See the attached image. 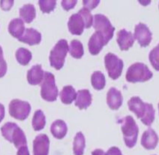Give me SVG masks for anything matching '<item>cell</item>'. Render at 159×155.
I'll use <instances>...</instances> for the list:
<instances>
[{
    "label": "cell",
    "mask_w": 159,
    "mask_h": 155,
    "mask_svg": "<svg viewBox=\"0 0 159 155\" xmlns=\"http://www.w3.org/2000/svg\"><path fill=\"white\" fill-rule=\"evenodd\" d=\"M39 4L43 13L49 14L55 9L57 2L55 0H40Z\"/></svg>",
    "instance_id": "obj_29"
},
{
    "label": "cell",
    "mask_w": 159,
    "mask_h": 155,
    "mask_svg": "<svg viewBox=\"0 0 159 155\" xmlns=\"http://www.w3.org/2000/svg\"><path fill=\"white\" fill-rule=\"evenodd\" d=\"M50 139L46 134H39L33 142L34 155H48Z\"/></svg>",
    "instance_id": "obj_11"
},
{
    "label": "cell",
    "mask_w": 159,
    "mask_h": 155,
    "mask_svg": "<svg viewBox=\"0 0 159 155\" xmlns=\"http://www.w3.org/2000/svg\"><path fill=\"white\" fill-rule=\"evenodd\" d=\"M128 109L133 111L146 126H150L155 120V109L150 103H145L140 97L134 96L128 102Z\"/></svg>",
    "instance_id": "obj_1"
},
{
    "label": "cell",
    "mask_w": 159,
    "mask_h": 155,
    "mask_svg": "<svg viewBox=\"0 0 159 155\" xmlns=\"http://www.w3.org/2000/svg\"><path fill=\"white\" fill-rule=\"evenodd\" d=\"M31 111V106L28 102L15 99L9 103V114L12 118L19 120H24Z\"/></svg>",
    "instance_id": "obj_8"
},
{
    "label": "cell",
    "mask_w": 159,
    "mask_h": 155,
    "mask_svg": "<svg viewBox=\"0 0 159 155\" xmlns=\"http://www.w3.org/2000/svg\"><path fill=\"white\" fill-rule=\"evenodd\" d=\"M45 124H46V118L44 112L41 110H37L32 118V127L34 130H41L44 128Z\"/></svg>",
    "instance_id": "obj_25"
},
{
    "label": "cell",
    "mask_w": 159,
    "mask_h": 155,
    "mask_svg": "<svg viewBox=\"0 0 159 155\" xmlns=\"http://www.w3.org/2000/svg\"><path fill=\"white\" fill-rule=\"evenodd\" d=\"M79 14H80L81 17L84 19L85 23V28L89 29L92 26L93 23V16L92 15L91 12L89 10L86 9V8H83L78 12Z\"/></svg>",
    "instance_id": "obj_31"
},
{
    "label": "cell",
    "mask_w": 159,
    "mask_h": 155,
    "mask_svg": "<svg viewBox=\"0 0 159 155\" xmlns=\"http://www.w3.org/2000/svg\"><path fill=\"white\" fill-rule=\"evenodd\" d=\"M0 4H1L2 9L4 11H8L13 6L14 1H1Z\"/></svg>",
    "instance_id": "obj_35"
},
{
    "label": "cell",
    "mask_w": 159,
    "mask_h": 155,
    "mask_svg": "<svg viewBox=\"0 0 159 155\" xmlns=\"http://www.w3.org/2000/svg\"><path fill=\"white\" fill-rule=\"evenodd\" d=\"M18 40L30 45H39L41 41V34L34 29L27 28L23 35Z\"/></svg>",
    "instance_id": "obj_18"
},
{
    "label": "cell",
    "mask_w": 159,
    "mask_h": 155,
    "mask_svg": "<svg viewBox=\"0 0 159 155\" xmlns=\"http://www.w3.org/2000/svg\"><path fill=\"white\" fill-rule=\"evenodd\" d=\"M20 16L24 22L27 23H32L36 16L35 6L32 4L24 5L22 8H20Z\"/></svg>",
    "instance_id": "obj_23"
},
{
    "label": "cell",
    "mask_w": 159,
    "mask_h": 155,
    "mask_svg": "<svg viewBox=\"0 0 159 155\" xmlns=\"http://www.w3.org/2000/svg\"><path fill=\"white\" fill-rule=\"evenodd\" d=\"M122 98L121 92L116 89L115 87H111L107 94V102L112 110H117L121 107L122 104Z\"/></svg>",
    "instance_id": "obj_14"
},
{
    "label": "cell",
    "mask_w": 159,
    "mask_h": 155,
    "mask_svg": "<svg viewBox=\"0 0 159 155\" xmlns=\"http://www.w3.org/2000/svg\"><path fill=\"white\" fill-rule=\"evenodd\" d=\"M68 50H69L70 54L76 59H80L84 56V46L82 43L78 40H76V39L72 40Z\"/></svg>",
    "instance_id": "obj_28"
},
{
    "label": "cell",
    "mask_w": 159,
    "mask_h": 155,
    "mask_svg": "<svg viewBox=\"0 0 159 155\" xmlns=\"http://www.w3.org/2000/svg\"><path fill=\"white\" fill-rule=\"evenodd\" d=\"M158 110H159V103H158Z\"/></svg>",
    "instance_id": "obj_40"
},
{
    "label": "cell",
    "mask_w": 159,
    "mask_h": 155,
    "mask_svg": "<svg viewBox=\"0 0 159 155\" xmlns=\"http://www.w3.org/2000/svg\"><path fill=\"white\" fill-rule=\"evenodd\" d=\"M15 56L17 62L22 66H27L30 63L32 57L31 52L24 48H20L17 49Z\"/></svg>",
    "instance_id": "obj_27"
},
{
    "label": "cell",
    "mask_w": 159,
    "mask_h": 155,
    "mask_svg": "<svg viewBox=\"0 0 159 155\" xmlns=\"http://www.w3.org/2000/svg\"><path fill=\"white\" fill-rule=\"evenodd\" d=\"M117 43L122 50H128L133 46L134 37L131 32L125 30H121L117 34Z\"/></svg>",
    "instance_id": "obj_15"
},
{
    "label": "cell",
    "mask_w": 159,
    "mask_h": 155,
    "mask_svg": "<svg viewBox=\"0 0 159 155\" xmlns=\"http://www.w3.org/2000/svg\"><path fill=\"white\" fill-rule=\"evenodd\" d=\"M17 155H30L27 145L22 146L20 148H18Z\"/></svg>",
    "instance_id": "obj_37"
},
{
    "label": "cell",
    "mask_w": 159,
    "mask_h": 155,
    "mask_svg": "<svg viewBox=\"0 0 159 155\" xmlns=\"http://www.w3.org/2000/svg\"><path fill=\"white\" fill-rule=\"evenodd\" d=\"M68 41L66 39H60L53 47L50 54V66L55 68L56 69L59 70L63 67L65 63V59H66L67 54L68 51Z\"/></svg>",
    "instance_id": "obj_5"
},
{
    "label": "cell",
    "mask_w": 159,
    "mask_h": 155,
    "mask_svg": "<svg viewBox=\"0 0 159 155\" xmlns=\"http://www.w3.org/2000/svg\"><path fill=\"white\" fill-rule=\"evenodd\" d=\"M91 83L94 89L97 90V91H101V90L104 89L106 84L104 75L100 71L95 72L92 75Z\"/></svg>",
    "instance_id": "obj_26"
},
{
    "label": "cell",
    "mask_w": 159,
    "mask_h": 155,
    "mask_svg": "<svg viewBox=\"0 0 159 155\" xmlns=\"http://www.w3.org/2000/svg\"><path fill=\"white\" fill-rule=\"evenodd\" d=\"M106 155H122L121 151L117 147H111L107 151Z\"/></svg>",
    "instance_id": "obj_36"
},
{
    "label": "cell",
    "mask_w": 159,
    "mask_h": 155,
    "mask_svg": "<svg viewBox=\"0 0 159 155\" xmlns=\"http://www.w3.org/2000/svg\"><path fill=\"white\" fill-rule=\"evenodd\" d=\"M104 64L110 78L116 80L121 76L124 64L123 61L117 56L112 53H108L104 57Z\"/></svg>",
    "instance_id": "obj_9"
},
{
    "label": "cell",
    "mask_w": 159,
    "mask_h": 155,
    "mask_svg": "<svg viewBox=\"0 0 159 155\" xmlns=\"http://www.w3.org/2000/svg\"><path fill=\"white\" fill-rule=\"evenodd\" d=\"M92 95L89 90H80L77 93L75 100V106L79 109H86L92 104Z\"/></svg>",
    "instance_id": "obj_19"
},
{
    "label": "cell",
    "mask_w": 159,
    "mask_h": 155,
    "mask_svg": "<svg viewBox=\"0 0 159 155\" xmlns=\"http://www.w3.org/2000/svg\"><path fill=\"white\" fill-rule=\"evenodd\" d=\"M134 37L141 47H146L150 44L152 34L146 24L140 23L136 25Z\"/></svg>",
    "instance_id": "obj_10"
},
{
    "label": "cell",
    "mask_w": 159,
    "mask_h": 155,
    "mask_svg": "<svg viewBox=\"0 0 159 155\" xmlns=\"http://www.w3.org/2000/svg\"><path fill=\"white\" fill-rule=\"evenodd\" d=\"M149 59L152 67L157 71H159V44L151 50Z\"/></svg>",
    "instance_id": "obj_30"
},
{
    "label": "cell",
    "mask_w": 159,
    "mask_h": 155,
    "mask_svg": "<svg viewBox=\"0 0 159 155\" xmlns=\"http://www.w3.org/2000/svg\"><path fill=\"white\" fill-rule=\"evenodd\" d=\"M119 122L122 125L121 129H122L125 145H127V147L131 148L136 145L137 136H138L139 129L136 122L131 116H126Z\"/></svg>",
    "instance_id": "obj_3"
},
{
    "label": "cell",
    "mask_w": 159,
    "mask_h": 155,
    "mask_svg": "<svg viewBox=\"0 0 159 155\" xmlns=\"http://www.w3.org/2000/svg\"><path fill=\"white\" fill-rule=\"evenodd\" d=\"M7 72V63L3 57V50L0 46V78L5 76Z\"/></svg>",
    "instance_id": "obj_32"
},
{
    "label": "cell",
    "mask_w": 159,
    "mask_h": 155,
    "mask_svg": "<svg viewBox=\"0 0 159 155\" xmlns=\"http://www.w3.org/2000/svg\"><path fill=\"white\" fill-rule=\"evenodd\" d=\"M107 42L101 32L95 31L90 37L88 43L89 50L92 55H97L100 53L103 47L106 45Z\"/></svg>",
    "instance_id": "obj_12"
},
{
    "label": "cell",
    "mask_w": 159,
    "mask_h": 155,
    "mask_svg": "<svg viewBox=\"0 0 159 155\" xmlns=\"http://www.w3.org/2000/svg\"><path fill=\"white\" fill-rule=\"evenodd\" d=\"M5 107L4 106L2 105V104L0 103V123L2 122V120H3V118H4L5 117Z\"/></svg>",
    "instance_id": "obj_38"
},
{
    "label": "cell",
    "mask_w": 159,
    "mask_h": 155,
    "mask_svg": "<svg viewBox=\"0 0 159 155\" xmlns=\"http://www.w3.org/2000/svg\"><path fill=\"white\" fill-rule=\"evenodd\" d=\"M158 142V137L154 129H148L143 134L141 138V145L147 150H152L156 148Z\"/></svg>",
    "instance_id": "obj_16"
},
{
    "label": "cell",
    "mask_w": 159,
    "mask_h": 155,
    "mask_svg": "<svg viewBox=\"0 0 159 155\" xmlns=\"http://www.w3.org/2000/svg\"><path fill=\"white\" fill-rule=\"evenodd\" d=\"M92 155H106V153L102 149H96L92 152Z\"/></svg>",
    "instance_id": "obj_39"
},
{
    "label": "cell",
    "mask_w": 159,
    "mask_h": 155,
    "mask_svg": "<svg viewBox=\"0 0 159 155\" xmlns=\"http://www.w3.org/2000/svg\"><path fill=\"white\" fill-rule=\"evenodd\" d=\"M100 1H85L83 2V4L84 5V8H86L88 10H92L97 7V5L99 4Z\"/></svg>",
    "instance_id": "obj_34"
},
{
    "label": "cell",
    "mask_w": 159,
    "mask_h": 155,
    "mask_svg": "<svg viewBox=\"0 0 159 155\" xmlns=\"http://www.w3.org/2000/svg\"><path fill=\"white\" fill-rule=\"evenodd\" d=\"M86 147V140L85 137L81 132L76 134L73 143V151L75 155H83Z\"/></svg>",
    "instance_id": "obj_24"
},
{
    "label": "cell",
    "mask_w": 159,
    "mask_h": 155,
    "mask_svg": "<svg viewBox=\"0 0 159 155\" xmlns=\"http://www.w3.org/2000/svg\"><path fill=\"white\" fill-rule=\"evenodd\" d=\"M93 27L96 31L102 34L107 44L113 36L115 28L112 26L109 19L103 14H97L94 16Z\"/></svg>",
    "instance_id": "obj_7"
},
{
    "label": "cell",
    "mask_w": 159,
    "mask_h": 155,
    "mask_svg": "<svg viewBox=\"0 0 159 155\" xmlns=\"http://www.w3.org/2000/svg\"><path fill=\"white\" fill-rule=\"evenodd\" d=\"M44 72L43 71L41 65H35L30 68L27 73V81L31 85H39L43 82Z\"/></svg>",
    "instance_id": "obj_17"
},
{
    "label": "cell",
    "mask_w": 159,
    "mask_h": 155,
    "mask_svg": "<svg viewBox=\"0 0 159 155\" xmlns=\"http://www.w3.org/2000/svg\"><path fill=\"white\" fill-rule=\"evenodd\" d=\"M8 32L12 36L19 39L25 32V26L23 21L20 18L12 20L8 25Z\"/></svg>",
    "instance_id": "obj_20"
},
{
    "label": "cell",
    "mask_w": 159,
    "mask_h": 155,
    "mask_svg": "<svg viewBox=\"0 0 159 155\" xmlns=\"http://www.w3.org/2000/svg\"><path fill=\"white\" fill-rule=\"evenodd\" d=\"M61 101L62 103L66 105H70L73 102V101L76 100L77 97V93H76L75 89L71 85L65 86L62 90V91L59 93Z\"/></svg>",
    "instance_id": "obj_22"
},
{
    "label": "cell",
    "mask_w": 159,
    "mask_h": 155,
    "mask_svg": "<svg viewBox=\"0 0 159 155\" xmlns=\"http://www.w3.org/2000/svg\"><path fill=\"white\" fill-rule=\"evenodd\" d=\"M59 91L56 85L55 77L52 73L45 72L44 79L41 84V96L43 100L48 102L57 100Z\"/></svg>",
    "instance_id": "obj_6"
},
{
    "label": "cell",
    "mask_w": 159,
    "mask_h": 155,
    "mask_svg": "<svg viewBox=\"0 0 159 155\" xmlns=\"http://www.w3.org/2000/svg\"><path fill=\"white\" fill-rule=\"evenodd\" d=\"M68 30L73 35H80L84 32L85 23L83 17L78 13L74 14L70 17L68 23Z\"/></svg>",
    "instance_id": "obj_13"
},
{
    "label": "cell",
    "mask_w": 159,
    "mask_h": 155,
    "mask_svg": "<svg viewBox=\"0 0 159 155\" xmlns=\"http://www.w3.org/2000/svg\"><path fill=\"white\" fill-rule=\"evenodd\" d=\"M152 75V73L146 65L141 63H136L128 68L126 80L131 83L145 82L151 79Z\"/></svg>",
    "instance_id": "obj_4"
},
{
    "label": "cell",
    "mask_w": 159,
    "mask_h": 155,
    "mask_svg": "<svg viewBox=\"0 0 159 155\" xmlns=\"http://www.w3.org/2000/svg\"><path fill=\"white\" fill-rule=\"evenodd\" d=\"M77 2V1H76V0H70V1L64 0V1H62V6L66 11H69L71 8H75Z\"/></svg>",
    "instance_id": "obj_33"
},
{
    "label": "cell",
    "mask_w": 159,
    "mask_h": 155,
    "mask_svg": "<svg viewBox=\"0 0 159 155\" xmlns=\"http://www.w3.org/2000/svg\"><path fill=\"white\" fill-rule=\"evenodd\" d=\"M52 135L57 139H62L66 136L68 132V127L66 122L62 120H57L52 124L50 127Z\"/></svg>",
    "instance_id": "obj_21"
},
{
    "label": "cell",
    "mask_w": 159,
    "mask_h": 155,
    "mask_svg": "<svg viewBox=\"0 0 159 155\" xmlns=\"http://www.w3.org/2000/svg\"><path fill=\"white\" fill-rule=\"evenodd\" d=\"M2 136L8 142L13 143L17 148L27 145L26 137L23 129L15 123L8 122L1 128Z\"/></svg>",
    "instance_id": "obj_2"
}]
</instances>
